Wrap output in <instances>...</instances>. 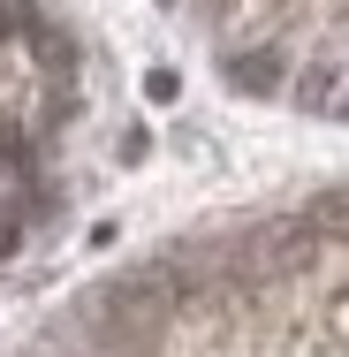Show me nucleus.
Listing matches in <instances>:
<instances>
[{
	"instance_id": "nucleus-5",
	"label": "nucleus",
	"mask_w": 349,
	"mask_h": 357,
	"mask_svg": "<svg viewBox=\"0 0 349 357\" xmlns=\"http://www.w3.org/2000/svg\"><path fill=\"white\" fill-rule=\"evenodd\" d=\"M23 160H31V152H23V130H15L8 114H0V175H15Z\"/></svg>"
},
{
	"instance_id": "nucleus-7",
	"label": "nucleus",
	"mask_w": 349,
	"mask_h": 357,
	"mask_svg": "<svg viewBox=\"0 0 349 357\" xmlns=\"http://www.w3.org/2000/svg\"><path fill=\"white\" fill-rule=\"evenodd\" d=\"M15 243H23V228H15V220H0V259H8Z\"/></svg>"
},
{
	"instance_id": "nucleus-4",
	"label": "nucleus",
	"mask_w": 349,
	"mask_h": 357,
	"mask_svg": "<svg viewBox=\"0 0 349 357\" xmlns=\"http://www.w3.org/2000/svg\"><path fill=\"white\" fill-rule=\"evenodd\" d=\"M304 213L319 220V236H349V190H327L319 206H304Z\"/></svg>"
},
{
	"instance_id": "nucleus-3",
	"label": "nucleus",
	"mask_w": 349,
	"mask_h": 357,
	"mask_svg": "<svg viewBox=\"0 0 349 357\" xmlns=\"http://www.w3.org/2000/svg\"><path fill=\"white\" fill-rule=\"evenodd\" d=\"M228 84H235V91H251V99L281 91V54H274V46H258V54H235V61H228Z\"/></svg>"
},
{
	"instance_id": "nucleus-2",
	"label": "nucleus",
	"mask_w": 349,
	"mask_h": 357,
	"mask_svg": "<svg viewBox=\"0 0 349 357\" xmlns=\"http://www.w3.org/2000/svg\"><path fill=\"white\" fill-rule=\"evenodd\" d=\"M319 220L311 213H281V220H258L243 243H235V274L243 282H281V274H296V266H311L319 259Z\"/></svg>"
},
{
	"instance_id": "nucleus-8",
	"label": "nucleus",
	"mask_w": 349,
	"mask_h": 357,
	"mask_svg": "<svg viewBox=\"0 0 349 357\" xmlns=\"http://www.w3.org/2000/svg\"><path fill=\"white\" fill-rule=\"evenodd\" d=\"M327 107H334V114H342V122H349V91H342V99H327Z\"/></svg>"
},
{
	"instance_id": "nucleus-9",
	"label": "nucleus",
	"mask_w": 349,
	"mask_h": 357,
	"mask_svg": "<svg viewBox=\"0 0 349 357\" xmlns=\"http://www.w3.org/2000/svg\"><path fill=\"white\" fill-rule=\"evenodd\" d=\"M160 8H167V0H160Z\"/></svg>"
},
{
	"instance_id": "nucleus-1",
	"label": "nucleus",
	"mask_w": 349,
	"mask_h": 357,
	"mask_svg": "<svg viewBox=\"0 0 349 357\" xmlns=\"http://www.w3.org/2000/svg\"><path fill=\"white\" fill-rule=\"evenodd\" d=\"M175 296L183 289L167 282V274H107V282H91L76 296V327L91 342H107V350H144L167 327Z\"/></svg>"
},
{
	"instance_id": "nucleus-6",
	"label": "nucleus",
	"mask_w": 349,
	"mask_h": 357,
	"mask_svg": "<svg viewBox=\"0 0 349 357\" xmlns=\"http://www.w3.org/2000/svg\"><path fill=\"white\" fill-rule=\"evenodd\" d=\"M175 91H183V84H175V69H152V76H144V99H160V107H167Z\"/></svg>"
}]
</instances>
